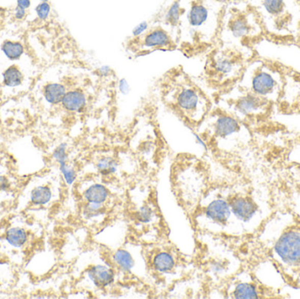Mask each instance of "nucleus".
<instances>
[{
	"mask_svg": "<svg viewBox=\"0 0 300 299\" xmlns=\"http://www.w3.org/2000/svg\"><path fill=\"white\" fill-rule=\"evenodd\" d=\"M154 268L161 273L169 272L175 266V261L168 253H160L153 260Z\"/></svg>",
	"mask_w": 300,
	"mask_h": 299,
	"instance_id": "20",
	"label": "nucleus"
},
{
	"mask_svg": "<svg viewBox=\"0 0 300 299\" xmlns=\"http://www.w3.org/2000/svg\"><path fill=\"white\" fill-rule=\"evenodd\" d=\"M104 211L103 204L89 203L84 209V215L86 218H97L103 213Z\"/></svg>",
	"mask_w": 300,
	"mask_h": 299,
	"instance_id": "26",
	"label": "nucleus"
},
{
	"mask_svg": "<svg viewBox=\"0 0 300 299\" xmlns=\"http://www.w3.org/2000/svg\"><path fill=\"white\" fill-rule=\"evenodd\" d=\"M10 183L5 177H0V190H6L9 188Z\"/></svg>",
	"mask_w": 300,
	"mask_h": 299,
	"instance_id": "36",
	"label": "nucleus"
},
{
	"mask_svg": "<svg viewBox=\"0 0 300 299\" xmlns=\"http://www.w3.org/2000/svg\"><path fill=\"white\" fill-rule=\"evenodd\" d=\"M153 211L149 206H144L138 212V219L142 223H148L153 218Z\"/></svg>",
	"mask_w": 300,
	"mask_h": 299,
	"instance_id": "30",
	"label": "nucleus"
},
{
	"mask_svg": "<svg viewBox=\"0 0 300 299\" xmlns=\"http://www.w3.org/2000/svg\"><path fill=\"white\" fill-rule=\"evenodd\" d=\"M51 13V6L48 1H43L38 4L35 7V13L40 20H46L48 19Z\"/></svg>",
	"mask_w": 300,
	"mask_h": 299,
	"instance_id": "27",
	"label": "nucleus"
},
{
	"mask_svg": "<svg viewBox=\"0 0 300 299\" xmlns=\"http://www.w3.org/2000/svg\"><path fill=\"white\" fill-rule=\"evenodd\" d=\"M16 6L17 7H21L24 9H29V7H31V0H16Z\"/></svg>",
	"mask_w": 300,
	"mask_h": 299,
	"instance_id": "35",
	"label": "nucleus"
},
{
	"mask_svg": "<svg viewBox=\"0 0 300 299\" xmlns=\"http://www.w3.org/2000/svg\"><path fill=\"white\" fill-rule=\"evenodd\" d=\"M118 89L122 95H128L130 92V85L125 78H121L118 83Z\"/></svg>",
	"mask_w": 300,
	"mask_h": 299,
	"instance_id": "32",
	"label": "nucleus"
},
{
	"mask_svg": "<svg viewBox=\"0 0 300 299\" xmlns=\"http://www.w3.org/2000/svg\"><path fill=\"white\" fill-rule=\"evenodd\" d=\"M242 71L241 57L231 49L216 51L208 63V72L213 80L226 82L235 79Z\"/></svg>",
	"mask_w": 300,
	"mask_h": 299,
	"instance_id": "4",
	"label": "nucleus"
},
{
	"mask_svg": "<svg viewBox=\"0 0 300 299\" xmlns=\"http://www.w3.org/2000/svg\"><path fill=\"white\" fill-rule=\"evenodd\" d=\"M60 170L63 174V178L65 179L66 183L68 184H72L75 182L77 178V173H76L74 168H70L67 162L59 164Z\"/></svg>",
	"mask_w": 300,
	"mask_h": 299,
	"instance_id": "28",
	"label": "nucleus"
},
{
	"mask_svg": "<svg viewBox=\"0 0 300 299\" xmlns=\"http://www.w3.org/2000/svg\"><path fill=\"white\" fill-rule=\"evenodd\" d=\"M40 2H43V1H48V0H39Z\"/></svg>",
	"mask_w": 300,
	"mask_h": 299,
	"instance_id": "38",
	"label": "nucleus"
},
{
	"mask_svg": "<svg viewBox=\"0 0 300 299\" xmlns=\"http://www.w3.org/2000/svg\"><path fill=\"white\" fill-rule=\"evenodd\" d=\"M214 134L217 137L228 139L241 131V125L236 118L227 114L219 115L214 123Z\"/></svg>",
	"mask_w": 300,
	"mask_h": 299,
	"instance_id": "12",
	"label": "nucleus"
},
{
	"mask_svg": "<svg viewBox=\"0 0 300 299\" xmlns=\"http://www.w3.org/2000/svg\"><path fill=\"white\" fill-rule=\"evenodd\" d=\"M229 204L235 218L245 223L249 222L259 212V206L252 196H235Z\"/></svg>",
	"mask_w": 300,
	"mask_h": 299,
	"instance_id": "10",
	"label": "nucleus"
},
{
	"mask_svg": "<svg viewBox=\"0 0 300 299\" xmlns=\"http://www.w3.org/2000/svg\"><path fill=\"white\" fill-rule=\"evenodd\" d=\"M257 230L258 262H270L285 284L300 289V215L279 211L264 218Z\"/></svg>",
	"mask_w": 300,
	"mask_h": 299,
	"instance_id": "1",
	"label": "nucleus"
},
{
	"mask_svg": "<svg viewBox=\"0 0 300 299\" xmlns=\"http://www.w3.org/2000/svg\"><path fill=\"white\" fill-rule=\"evenodd\" d=\"M7 240L11 246L20 247L27 242L28 234L26 233V231L22 228H11L7 231Z\"/></svg>",
	"mask_w": 300,
	"mask_h": 299,
	"instance_id": "21",
	"label": "nucleus"
},
{
	"mask_svg": "<svg viewBox=\"0 0 300 299\" xmlns=\"http://www.w3.org/2000/svg\"><path fill=\"white\" fill-rule=\"evenodd\" d=\"M87 104L85 94L80 90L67 91L63 97L62 105L64 109L71 112H80L85 109Z\"/></svg>",
	"mask_w": 300,
	"mask_h": 299,
	"instance_id": "15",
	"label": "nucleus"
},
{
	"mask_svg": "<svg viewBox=\"0 0 300 299\" xmlns=\"http://www.w3.org/2000/svg\"><path fill=\"white\" fill-rule=\"evenodd\" d=\"M207 217L213 221L226 224L231 217L230 204L224 200H216L207 206Z\"/></svg>",
	"mask_w": 300,
	"mask_h": 299,
	"instance_id": "13",
	"label": "nucleus"
},
{
	"mask_svg": "<svg viewBox=\"0 0 300 299\" xmlns=\"http://www.w3.org/2000/svg\"><path fill=\"white\" fill-rule=\"evenodd\" d=\"M252 7L266 30L278 36H289L300 29L298 0H252Z\"/></svg>",
	"mask_w": 300,
	"mask_h": 299,
	"instance_id": "2",
	"label": "nucleus"
},
{
	"mask_svg": "<svg viewBox=\"0 0 300 299\" xmlns=\"http://www.w3.org/2000/svg\"><path fill=\"white\" fill-rule=\"evenodd\" d=\"M88 277L95 286L105 288L114 281V273L112 268L103 265H97L91 267L87 272Z\"/></svg>",
	"mask_w": 300,
	"mask_h": 299,
	"instance_id": "14",
	"label": "nucleus"
},
{
	"mask_svg": "<svg viewBox=\"0 0 300 299\" xmlns=\"http://www.w3.org/2000/svg\"><path fill=\"white\" fill-rule=\"evenodd\" d=\"M85 197L89 203L103 204L108 197V191L107 188L101 184H93L85 191Z\"/></svg>",
	"mask_w": 300,
	"mask_h": 299,
	"instance_id": "19",
	"label": "nucleus"
},
{
	"mask_svg": "<svg viewBox=\"0 0 300 299\" xmlns=\"http://www.w3.org/2000/svg\"><path fill=\"white\" fill-rule=\"evenodd\" d=\"M112 73H113V70L111 69V67L108 65L101 66L97 69V74L102 78H108Z\"/></svg>",
	"mask_w": 300,
	"mask_h": 299,
	"instance_id": "33",
	"label": "nucleus"
},
{
	"mask_svg": "<svg viewBox=\"0 0 300 299\" xmlns=\"http://www.w3.org/2000/svg\"><path fill=\"white\" fill-rule=\"evenodd\" d=\"M185 19L191 29L199 31L209 21L210 9L203 2L194 1L186 12Z\"/></svg>",
	"mask_w": 300,
	"mask_h": 299,
	"instance_id": "11",
	"label": "nucleus"
},
{
	"mask_svg": "<svg viewBox=\"0 0 300 299\" xmlns=\"http://www.w3.org/2000/svg\"><path fill=\"white\" fill-rule=\"evenodd\" d=\"M227 30L232 41L241 42L248 38L258 36L262 26L255 12H240L230 18Z\"/></svg>",
	"mask_w": 300,
	"mask_h": 299,
	"instance_id": "6",
	"label": "nucleus"
},
{
	"mask_svg": "<svg viewBox=\"0 0 300 299\" xmlns=\"http://www.w3.org/2000/svg\"><path fill=\"white\" fill-rule=\"evenodd\" d=\"M135 40L134 43L138 45L132 48L137 50L135 51V57L147 56L157 51L171 49L175 46L171 35L161 28H154Z\"/></svg>",
	"mask_w": 300,
	"mask_h": 299,
	"instance_id": "7",
	"label": "nucleus"
},
{
	"mask_svg": "<svg viewBox=\"0 0 300 299\" xmlns=\"http://www.w3.org/2000/svg\"><path fill=\"white\" fill-rule=\"evenodd\" d=\"M269 104V101L247 91L238 98L235 103V110L243 116L263 114Z\"/></svg>",
	"mask_w": 300,
	"mask_h": 299,
	"instance_id": "9",
	"label": "nucleus"
},
{
	"mask_svg": "<svg viewBox=\"0 0 300 299\" xmlns=\"http://www.w3.org/2000/svg\"><path fill=\"white\" fill-rule=\"evenodd\" d=\"M149 28V24L147 21H143L140 23L139 25L136 26L133 31H132V37L134 39H137V38L141 37L144 34H146Z\"/></svg>",
	"mask_w": 300,
	"mask_h": 299,
	"instance_id": "31",
	"label": "nucleus"
},
{
	"mask_svg": "<svg viewBox=\"0 0 300 299\" xmlns=\"http://www.w3.org/2000/svg\"><path fill=\"white\" fill-rule=\"evenodd\" d=\"M0 48L4 56L10 61H17L20 59L25 52L24 46L18 41H4Z\"/></svg>",
	"mask_w": 300,
	"mask_h": 299,
	"instance_id": "18",
	"label": "nucleus"
},
{
	"mask_svg": "<svg viewBox=\"0 0 300 299\" xmlns=\"http://www.w3.org/2000/svg\"><path fill=\"white\" fill-rule=\"evenodd\" d=\"M66 92L65 86L59 83H50L44 87V97L51 105L62 103Z\"/></svg>",
	"mask_w": 300,
	"mask_h": 299,
	"instance_id": "16",
	"label": "nucleus"
},
{
	"mask_svg": "<svg viewBox=\"0 0 300 299\" xmlns=\"http://www.w3.org/2000/svg\"><path fill=\"white\" fill-rule=\"evenodd\" d=\"M2 80L6 87H18L23 82V74L17 66L11 65L3 72Z\"/></svg>",
	"mask_w": 300,
	"mask_h": 299,
	"instance_id": "17",
	"label": "nucleus"
},
{
	"mask_svg": "<svg viewBox=\"0 0 300 299\" xmlns=\"http://www.w3.org/2000/svg\"><path fill=\"white\" fill-rule=\"evenodd\" d=\"M182 8L181 3L179 0H177L172 4L169 10L167 11L165 15V21L170 27H177L179 26L180 19H181Z\"/></svg>",
	"mask_w": 300,
	"mask_h": 299,
	"instance_id": "23",
	"label": "nucleus"
},
{
	"mask_svg": "<svg viewBox=\"0 0 300 299\" xmlns=\"http://www.w3.org/2000/svg\"><path fill=\"white\" fill-rule=\"evenodd\" d=\"M54 158L57 160L59 164L65 163L68 160V155H67V144H60L55 150L53 153Z\"/></svg>",
	"mask_w": 300,
	"mask_h": 299,
	"instance_id": "29",
	"label": "nucleus"
},
{
	"mask_svg": "<svg viewBox=\"0 0 300 299\" xmlns=\"http://www.w3.org/2000/svg\"><path fill=\"white\" fill-rule=\"evenodd\" d=\"M174 84V98L176 106L185 114L196 115L197 112L203 110L206 105V98L196 86H194L188 79L175 80Z\"/></svg>",
	"mask_w": 300,
	"mask_h": 299,
	"instance_id": "5",
	"label": "nucleus"
},
{
	"mask_svg": "<svg viewBox=\"0 0 300 299\" xmlns=\"http://www.w3.org/2000/svg\"><path fill=\"white\" fill-rule=\"evenodd\" d=\"M193 135L194 137H195V139H196V141H197V143L198 144V145H199L200 146H202L203 148H205V150H206V148H207V143L205 142V140H203V139L200 137L199 135H198V134H195V133H193Z\"/></svg>",
	"mask_w": 300,
	"mask_h": 299,
	"instance_id": "37",
	"label": "nucleus"
},
{
	"mask_svg": "<svg viewBox=\"0 0 300 299\" xmlns=\"http://www.w3.org/2000/svg\"><path fill=\"white\" fill-rule=\"evenodd\" d=\"M96 166L100 174L104 176L113 174L117 171V168H118V163L115 159H113V157H110V156L102 157L101 159L98 160Z\"/></svg>",
	"mask_w": 300,
	"mask_h": 299,
	"instance_id": "25",
	"label": "nucleus"
},
{
	"mask_svg": "<svg viewBox=\"0 0 300 299\" xmlns=\"http://www.w3.org/2000/svg\"><path fill=\"white\" fill-rule=\"evenodd\" d=\"M26 15H27V10L16 6L14 9V18L18 20H21L25 18Z\"/></svg>",
	"mask_w": 300,
	"mask_h": 299,
	"instance_id": "34",
	"label": "nucleus"
},
{
	"mask_svg": "<svg viewBox=\"0 0 300 299\" xmlns=\"http://www.w3.org/2000/svg\"><path fill=\"white\" fill-rule=\"evenodd\" d=\"M280 295L271 287L252 278L248 282L239 283L233 291L235 298H272L281 297Z\"/></svg>",
	"mask_w": 300,
	"mask_h": 299,
	"instance_id": "8",
	"label": "nucleus"
},
{
	"mask_svg": "<svg viewBox=\"0 0 300 299\" xmlns=\"http://www.w3.org/2000/svg\"><path fill=\"white\" fill-rule=\"evenodd\" d=\"M52 197V192L49 188L40 186L32 191L31 201L35 205L43 206L49 202Z\"/></svg>",
	"mask_w": 300,
	"mask_h": 299,
	"instance_id": "24",
	"label": "nucleus"
},
{
	"mask_svg": "<svg viewBox=\"0 0 300 299\" xmlns=\"http://www.w3.org/2000/svg\"><path fill=\"white\" fill-rule=\"evenodd\" d=\"M242 84L247 91L267 101L279 98L283 86L280 72L262 62H256L245 69Z\"/></svg>",
	"mask_w": 300,
	"mask_h": 299,
	"instance_id": "3",
	"label": "nucleus"
},
{
	"mask_svg": "<svg viewBox=\"0 0 300 299\" xmlns=\"http://www.w3.org/2000/svg\"><path fill=\"white\" fill-rule=\"evenodd\" d=\"M114 262L125 271H130L135 266V261L131 255L125 250H118L113 256Z\"/></svg>",
	"mask_w": 300,
	"mask_h": 299,
	"instance_id": "22",
	"label": "nucleus"
}]
</instances>
